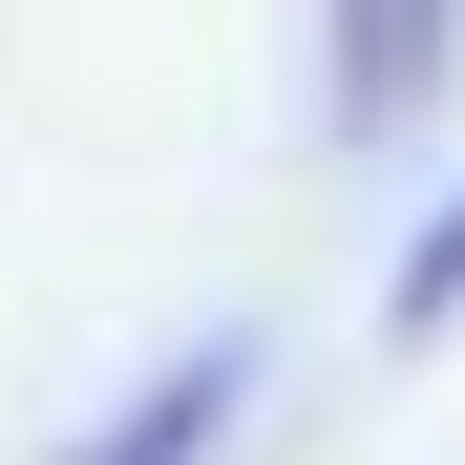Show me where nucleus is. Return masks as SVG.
Wrapping results in <instances>:
<instances>
[{"label":"nucleus","instance_id":"7ed1b4c3","mask_svg":"<svg viewBox=\"0 0 465 465\" xmlns=\"http://www.w3.org/2000/svg\"><path fill=\"white\" fill-rule=\"evenodd\" d=\"M444 318H465V212H444L423 254H402V339H444Z\"/></svg>","mask_w":465,"mask_h":465},{"label":"nucleus","instance_id":"f257e3e1","mask_svg":"<svg viewBox=\"0 0 465 465\" xmlns=\"http://www.w3.org/2000/svg\"><path fill=\"white\" fill-rule=\"evenodd\" d=\"M423 85H444V0H339V106L402 127Z\"/></svg>","mask_w":465,"mask_h":465},{"label":"nucleus","instance_id":"f03ea898","mask_svg":"<svg viewBox=\"0 0 465 465\" xmlns=\"http://www.w3.org/2000/svg\"><path fill=\"white\" fill-rule=\"evenodd\" d=\"M212 423H232V360H170V381H148L85 465H212Z\"/></svg>","mask_w":465,"mask_h":465}]
</instances>
